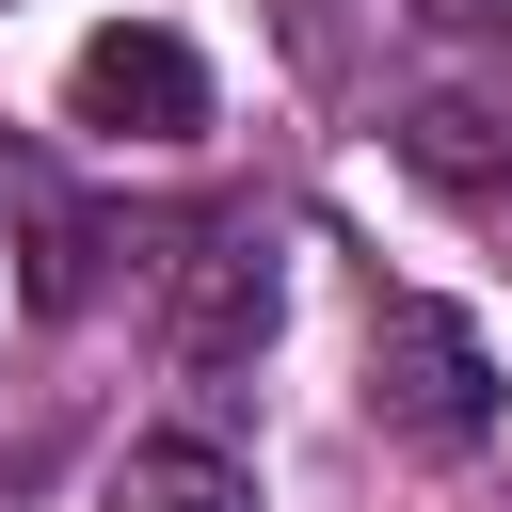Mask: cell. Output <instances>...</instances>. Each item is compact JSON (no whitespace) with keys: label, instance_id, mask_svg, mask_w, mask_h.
<instances>
[{"label":"cell","instance_id":"obj_7","mask_svg":"<svg viewBox=\"0 0 512 512\" xmlns=\"http://www.w3.org/2000/svg\"><path fill=\"white\" fill-rule=\"evenodd\" d=\"M416 16H448V32H496V16H512V0H416Z\"/></svg>","mask_w":512,"mask_h":512},{"label":"cell","instance_id":"obj_6","mask_svg":"<svg viewBox=\"0 0 512 512\" xmlns=\"http://www.w3.org/2000/svg\"><path fill=\"white\" fill-rule=\"evenodd\" d=\"M16 240H32V256H16V288H32L48 320H64V304L96 288V224H80L64 192H16Z\"/></svg>","mask_w":512,"mask_h":512},{"label":"cell","instance_id":"obj_4","mask_svg":"<svg viewBox=\"0 0 512 512\" xmlns=\"http://www.w3.org/2000/svg\"><path fill=\"white\" fill-rule=\"evenodd\" d=\"M400 160L432 192H512V80H432L400 112Z\"/></svg>","mask_w":512,"mask_h":512},{"label":"cell","instance_id":"obj_1","mask_svg":"<svg viewBox=\"0 0 512 512\" xmlns=\"http://www.w3.org/2000/svg\"><path fill=\"white\" fill-rule=\"evenodd\" d=\"M368 416L400 448H480L496 432V352L464 304H384L368 320Z\"/></svg>","mask_w":512,"mask_h":512},{"label":"cell","instance_id":"obj_2","mask_svg":"<svg viewBox=\"0 0 512 512\" xmlns=\"http://www.w3.org/2000/svg\"><path fill=\"white\" fill-rule=\"evenodd\" d=\"M64 112H80L96 144H192V128H208V64H192V32H160V16H112V32H80V64H64Z\"/></svg>","mask_w":512,"mask_h":512},{"label":"cell","instance_id":"obj_5","mask_svg":"<svg viewBox=\"0 0 512 512\" xmlns=\"http://www.w3.org/2000/svg\"><path fill=\"white\" fill-rule=\"evenodd\" d=\"M112 512H256V480H240L208 432H144V448L112 464Z\"/></svg>","mask_w":512,"mask_h":512},{"label":"cell","instance_id":"obj_3","mask_svg":"<svg viewBox=\"0 0 512 512\" xmlns=\"http://www.w3.org/2000/svg\"><path fill=\"white\" fill-rule=\"evenodd\" d=\"M272 320H288V272H272V224H208L192 256H176V368H256L272 352Z\"/></svg>","mask_w":512,"mask_h":512}]
</instances>
